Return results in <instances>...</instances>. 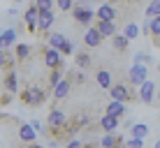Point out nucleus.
<instances>
[{"label": "nucleus", "mask_w": 160, "mask_h": 148, "mask_svg": "<svg viewBox=\"0 0 160 148\" xmlns=\"http://www.w3.org/2000/svg\"><path fill=\"white\" fill-rule=\"evenodd\" d=\"M63 76H65V69H63V67H56V69H51V74H49V86L53 88V86H56L58 81L63 79Z\"/></svg>", "instance_id": "nucleus-27"}, {"label": "nucleus", "mask_w": 160, "mask_h": 148, "mask_svg": "<svg viewBox=\"0 0 160 148\" xmlns=\"http://www.w3.org/2000/svg\"><path fill=\"white\" fill-rule=\"evenodd\" d=\"M72 16H74V21H77L79 26L91 28V26H93V19H95V12L86 5V0H77V5L72 7Z\"/></svg>", "instance_id": "nucleus-3"}, {"label": "nucleus", "mask_w": 160, "mask_h": 148, "mask_svg": "<svg viewBox=\"0 0 160 148\" xmlns=\"http://www.w3.org/2000/svg\"><path fill=\"white\" fill-rule=\"evenodd\" d=\"M2 118H5V113H2V111H0V120H2Z\"/></svg>", "instance_id": "nucleus-41"}, {"label": "nucleus", "mask_w": 160, "mask_h": 148, "mask_svg": "<svg viewBox=\"0 0 160 148\" xmlns=\"http://www.w3.org/2000/svg\"><path fill=\"white\" fill-rule=\"evenodd\" d=\"M19 139L23 141V144H35L37 132L32 130V125H30V123H21V127H19Z\"/></svg>", "instance_id": "nucleus-16"}, {"label": "nucleus", "mask_w": 160, "mask_h": 148, "mask_svg": "<svg viewBox=\"0 0 160 148\" xmlns=\"http://www.w3.org/2000/svg\"><path fill=\"white\" fill-rule=\"evenodd\" d=\"M53 23H56V14H53V9H51V12H40V16H37V32H49Z\"/></svg>", "instance_id": "nucleus-10"}, {"label": "nucleus", "mask_w": 160, "mask_h": 148, "mask_svg": "<svg viewBox=\"0 0 160 148\" xmlns=\"http://www.w3.org/2000/svg\"><path fill=\"white\" fill-rule=\"evenodd\" d=\"M146 16L153 19V16H160V0H151L146 5Z\"/></svg>", "instance_id": "nucleus-29"}, {"label": "nucleus", "mask_w": 160, "mask_h": 148, "mask_svg": "<svg viewBox=\"0 0 160 148\" xmlns=\"http://www.w3.org/2000/svg\"><path fill=\"white\" fill-rule=\"evenodd\" d=\"M135 63L137 65H151L153 63V56H146V53H135Z\"/></svg>", "instance_id": "nucleus-32"}, {"label": "nucleus", "mask_w": 160, "mask_h": 148, "mask_svg": "<svg viewBox=\"0 0 160 148\" xmlns=\"http://www.w3.org/2000/svg\"><path fill=\"white\" fill-rule=\"evenodd\" d=\"M30 125H32V130H35V132H44V123H40L37 118H32Z\"/></svg>", "instance_id": "nucleus-36"}, {"label": "nucleus", "mask_w": 160, "mask_h": 148, "mask_svg": "<svg viewBox=\"0 0 160 148\" xmlns=\"http://www.w3.org/2000/svg\"><path fill=\"white\" fill-rule=\"evenodd\" d=\"M125 146H128V148H144V139H135V136H130V139L125 141Z\"/></svg>", "instance_id": "nucleus-33"}, {"label": "nucleus", "mask_w": 160, "mask_h": 148, "mask_svg": "<svg viewBox=\"0 0 160 148\" xmlns=\"http://www.w3.org/2000/svg\"><path fill=\"white\" fill-rule=\"evenodd\" d=\"M118 19V9L112 2H102L95 9V21H116Z\"/></svg>", "instance_id": "nucleus-6"}, {"label": "nucleus", "mask_w": 160, "mask_h": 148, "mask_svg": "<svg viewBox=\"0 0 160 148\" xmlns=\"http://www.w3.org/2000/svg\"><path fill=\"white\" fill-rule=\"evenodd\" d=\"M70 90H72V81H70V79H68V74H65L63 79H60L58 84L51 88V95L56 97V100H65V97L70 95Z\"/></svg>", "instance_id": "nucleus-9"}, {"label": "nucleus", "mask_w": 160, "mask_h": 148, "mask_svg": "<svg viewBox=\"0 0 160 148\" xmlns=\"http://www.w3.org/2000/svg\"><path fill=\"white\" fill-rule=\"evenodd\" d=\"M0 51H5V42H2V35H0Z\"/></svg>", "instance_id": "nucleus-38"}, {"label": "nucleus", "mask_w": 160, "mask_h": 148, "mask_svg": "<svg viewBox=\"0 0 160 148\" xmlns=\"http://www.w3.org/2000/svg\"><path fill=\"white\" fill-rule=\"evenodd\" d=\"M2 42H5V49L12 46V44H16V30H14V28L2 30Z\"/></svg>", "instance_id": "nucleus-26"}, {"label": "nucleus", "mask_w": 160, "mask_h": 148, "mask_svg": "<svg viewBox=\"0 0 160 148\" xmlns=\"http://www.w3.org/2000/svg\"><path fill=\"white\" fill-rule=\"evenodd\" d=\"M123 35L128 37V40H137V35H139V28H137V23H125V28H123Z\"/></svg>", "instance_id": "nucleus-28"}, {"label": "nucleus", "mask_w": 160, "mask_h": 148, "mask_svg": "<svg viewBox=\"0 0 160 148\" xmlns=\"http://www.w3.org/2000/svg\"><path fill=\"white\" fill-rule=\"evenodd\" d=\"M37 16H40V12H37L35 5H30V7L23 12V23H26V28L30 32H37Z\"/></svg>", "instance_id": "nucleus-13"}, {"label": "nucleus", "mask_w": 160, "mask_h": 148, "mask_svg": "<svg viewBox=\"0 0 160 148\" xmlns=\"http://www.w3.org/2000/svg\"><path fill=\"white\" fill-rule=\"evenodd\" d=\"M28 148H44L42 144H28Z\"/></svg>", "instance_id": "nucleus-37"}, {"label": "nucleus", "mask_w": 160, "mask_h": 148, "mask_svg": "<svg viewBox=\"0 0 160 148\" xmlns=\"http://www.w3.org/2000/svg\"><path fill=\"white\" fill-rule=\"evenodd\" d=\"M84 44H86L88 49H93V46H100V44H102V35L98 32V28H95V26H91V28L86 30V35H84Z\"/></svg>", "instance_id": "nucleus-14"}, {"label": "nucleus", "mask_w": 160, "mask_h": 148, "mask_svg": "<svg viewBox=\"0 0 160 148\" xmlns=\"http://www.w3.org/2000/svg\"><path fill=\"white\" fill-rule=\"evenodd\" d=\"M47 42H49V46H51V49H58V51H60V46L68 42V37L60 35V32H51V35L47 37Z\"/></svg>", "instance_id": "nucleus-22"}, {"label": "nucleus", "mask_w": 160, "mask_h": 148, "mask_svg": "<svg viewBox=\"0 0 160 148\" xmlns=\"http://www.w3.org/2000/svg\"><path fill=\"white\" fill-rule=\"evenodd\" d=\"M44 65H47V69L63 67V56H60L58 49H51V46L44 49Z\"/></svg>", "instance_id": "nucleus-8"}, {"label": "nucleus", "mask_w": 160, "mask_h": 148, "mask_svg": "<svg viewBox=\"0 0 160 148\" xmlns=\"http://www.w3.org/2000/svg\"><path fill=\"white\" fill-rule=\"evenodd\" d=\"M98 125H100L107 134H116V130L121 127V118H114V116H109V113H104V116H100Z\"/></svg>", "instance_id": "nucleus-11"}, {"label": "nucleus", "mask_w": 160, "mask_h": 148, "mask_svg": "<svg viewBox=\"0 0 160 148\" xmlns=\"http://www.w3.org/2000/svg\"><path fill=\"white\" fill-rule=\"evenodd\" d=\"M125 102H116V100H112L107 104V109H104V113H109V116H114V118H123L125 116Z\"/></svg>", "instance_id": "nucleus-18"}, {"label": "nucleus", "mask_w": 160, "mask_h": 148, "mask_svg": "<svg viewBox=\"0 0 160 148\" xmlns=\"http://www.w3.org/2000/svg\"><path fill=\"white\" fill-rule=\"evenodd\" d=\"M53 0H35V7H37V12H51L53 9Z\"/></svg>", "instance_id": "nucleus-30"}, {"label": "nucleus", "mask_w": 160, "mask_h": 148, "mask_svg": "<svg viewBox=\"0 0 160 148\" xmlns=\"http://www.w3.org/2000/svg\"><path fill=\"white\" fill-rule=\"evenodd\" d=\"M95 28L102 35V40L104 37H114L116 35V21H95Z\"/></svg>", "instance_id": "nucleus-17"}, {"label": "nucleus", "mask_w": 160, "mask_h": 148, "mask_svg": "<svg viewBox=\"0 0 160 148\" xmlns=\"http://www.w3.org/2000/svg\"><path fill=\"white\" fill-rule=\"evenodd\" d=\"M95 84L100 86L102 90H109V88H112V84H114V81H112V72H109V69H104V67H100V69L95 72Z\"/></svg>", "instance_id": "nucleus-15"}, {"label": "nucleus", "mask_w": 160, "mask_h": 148, "mask_svg": "<svg viewBox=\"0 0 160 148\" xmlns=\"http://www.w3.org/2000/svg\"><path fill=\"white\" fill-rule=\"evenodd\" d=\"M112 46H114V51L125 53V51H128V46H130V40L123 35V32H116V35L112 37Z\"/></svg>", "instance_id": "nucleus-19"}, {"label": "nucleus", "mask_w": 160, "mask_h": 148, "mask_svg": "<svg viewBox=\"0 0 160 148\" xmlns=\"http://www.w3.org/2000/svg\"><path fill=\"white\" fill-rule=\"evenodd\" d=\"M91 63H93V60H91V53H88V51H79L74 56V65H77V69H81V72L91 67Z\"/></svg>", "instance_id": "nucleus-20"}, {"label": "nucleus", "mask_w": 160, "mask_h": 148, "mask_svg": "<svg viewBox=\"0 0 160 148\" xmlns=\"http://www.w3.org/2000/svg\"><path fill=\"white\" fill-rule=\"evenodd\" d=\"M2 88L9 93V95H16L19 93V74L14 72V69H9L7 74H5V79H2Z\"/></svg>", "instance_id": "nucleus-12"}, {"label": "nucleus", "mask_w": 160, "mask_h": 148, "mask_svg": "<svg viewBox=\"0 0 160 148\" xmlns=\"http://www.w3.org/2000/svg\"><path fill=\"white\" fill-rule=\"evenodd\" d=\"M47 127L51 130V132H56V130H65V132H70L68 130V116H65L63 109H51L47 116ZM72 136V134H70Z\"/></svg>", "instance_id": "nucleus-4"}, {"label": "nucleus", "mask_w": 160, "mask_h": 148, "mask_svg": "<svg viewBox=\"0 0 160 148\" xmlns=\"http://www.w3.org/2000/svg\"><path fill=\"white\" fill-rule=\"evenodd\" d=\"M14 63H16V60L12 58V53H9L7 49H5V51H0V69H7V72H9V67H12Z\"/></svg>", "instance_id": "nucleus-23"}, {"label": "nucleus", "mask_w": 160, "mask_h": 148, "mask_svg": "<svg viewBox=\"0 0 160 148\" xmlns=\"http://www.w3.org/2000/svg\"><path fill=\"white\" fill-rule=\"evenodd\" d=\"M44 100H47V90L42 86H28L21 90V102L26 107H40V104H44Z\"/></svg>", "instance_id": "nucleus-2"}, {"label": "nucleus", "mask_w": 160, "mask_h": 148, "mask_svg": "<svg viewBox=\"0 0 160 148\" xmlns=\"http://www.w3.org/2000/svg\"><path fill=\"white\" fill-rule=\"evenodd\" d=\"M72 53H74V46H72V42L68 40L63 46H60V56H72Z\"/></svg>", "instance_id": "nucleus-34"}, {"label": "nucleus", "mask_w": 160, "mask_h": 148, "mask_svg": "<svg viewBox=\"0 0 160 148\" xmlns=\"http://www.w3.org/2000/svg\"><path fill=\"white\" fill-rule=\"evenodd\" d=\"M158 69H160V65H158Z\"/></svg>", "instance_id": "nucleus-43"}, {"label": "nucleus", "mask_w": 160, "mask_h": 148, "mask_svg": "<svg viewBox=\"0 0 160 148\" xmlns=\"http://www.w3.org/2000/svg\"><path fill=\"white\" fill-rule=\"evenodd\" d=\"M30 58V46L28 44H16L14 46V60L16 63H26Z\"/></svg>", "instance_id": "nucleus-21"}, {"label": "nucleus", "mask_w": 160, "mask_h": 148, "mask_svg": "<svg viewBox=\"0 0 160 148\" xmlns=\"http://www.w3.org/2000/svg\"><path fill=\"white\" fill-rule=\"evenodd\" d=\"M53 2L58 5L60 12H72V7L77 5V0H53Z\"/></svg>", "instance_id": "nucleus-31"}, {"label": "nucleus", "mask_w": 160, "mask_h": 148, "mask_svg": "<svg viewBox=\"0 0 160 148\" xmlns=\"http://www.w3.org/2000/svg\"><path fill=\"white\" fill-rule=\"evenodd\" d=\"M146 23H148V35L160 37V16H153V19L146 16Z\"/></svg>", "instance_id": "nucleus-24"}, {"label": "nucleus", "mask_w": 160, "mask_h": 148, "mask_svg": "<svg viewBox=\"0 0 160 148\" xmlns=\"http://www.w3.org/2000/svg\"><path fill=\"white\" fill-rule=\"evenodd\" d=\"M156 97H158V102H160V90H158V93H156Z\"/></svg>", "instance_id": "nucleus-39"}, {"label": "nucleus", "mask_w": 160, "mask_h": 148, "mask_svg": "<svg viewBox=\"0 0 160 148\" xmlns=\"http://www.w3.org/2000/svg\"><path fill=\"white\" fill-rule=\"evenodd\" d=\"M65 148H84V141L77 139V136H72V139L68 141V146H65Z\"/></svg>", "instance_id": "nucleus-35"}, {"label": "nucleus", "mask_w": 160, "mask_h": 148, "mask_svg": "<svg viewBox=\"0 0 160 148\" xmlns=\"http://www.w3.org/2000/svg\"><path fill=\"white\" fill-rule=\"evenodd\" d=\"M109 97L116 102H139V95H137L135 90H132L130 84H125V81H118V84H112V88H109Z\"/></svg>", "instance_id": "nucleus-1"}, {"label": "nucleus", "mask_w": 160, "mask_h": 148, "mask_svg": "<svg viewBox=\"0 0 160 148\" xmlns=\"http://www.w3.org/2000/svg\"><path fill=\"white\" fill-rule=\"evenodd\" d=\"M156 148H160V139H158V141H156Z\"/></svg>", "instance_id": "nucleus-40"}, {"label": "nucleus", "mask_w": 160, "mask_h": 148, "mask_svg": "<svg viewBox=\"0 0 160 148\" xmlns=\"http://www.w3.org/2000/svg\"><path fill=\"white\" fill-rule=\"evenodd\" d=\"M146 134H148V125H144V123L132 125V136H135V139H144Z\"/></svg>", "instance_id": "nucleus-25"}, {"label": "nucleus", "mask_w": 160, "mask_h": 148, "mask_svg": "<svg viewBox=\"0 0 160 148\" xmlns=\"http://www.w3.org/2000/svg\"><path fill=\"white\" fill-rule=\"evenodd\" d=\"M16 2H23V0H16Z\"/></svg>", "instance_id": "nucleus-42"}, {"label": "nucleus", "mask_w": 160, "mask_h": 148, "mask_svg": "<svg viewBox=\"0 0 160 148\" xmlns=\"http://www.w3.org/2000/svg\"><path fill=\"white\" fill-rule=\"evenodd\" d=\"M156 93H158L156 84L146 79L144 84L139 86V93H137V95H139V102H142V104H151L153 100H156Z\"/></svg>", "instance_id": "nucleus-7"}, {"label": "nucleus", "mask_w": 160, "mask_h": 148, "mask_svg": "<svg viewBox=\"0 0 160 148\" xmlns=\"http://www.w3.org/2000/svg\"><path fill=\"white\" fill-rule=\"evenodd\" d=\"M146 74H148V67L146 65H137L132 63V67L128 69V84L135 88V86H142L146 81Z\"/></svg>", "instance_id": "nucleus-5"}]
</instances>
